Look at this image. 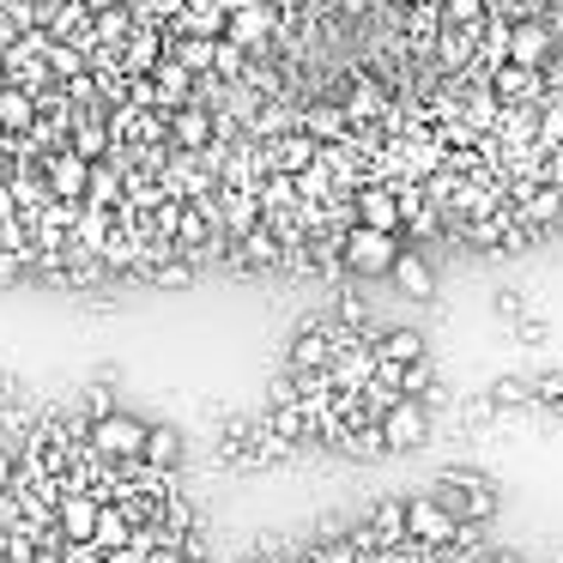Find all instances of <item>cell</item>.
Segmentation results:
<instances>
[{
  "instance_id": "cell-7",
  "label": "cell",
  "mask_w": 563,
  "mask_h": 563,
  "mask_svg": "<svg viewBox=\"0 0 563 563\" xmlns=\"http://www.w3.org/2000/svg\"><path fill=\"white\" fill-rule=\"evenodd\" d=\"M98 521H103V503L91 497V490H62L55 527H62L67 545H91V539H98Z\"/></svg>"
},
{
  "instance_id": "cell-25",
  "label": "cell",
  "mask_w": 563,
  "mask_h": 563,
  "mask_svg": "<svg viewBox=\"0 0 563 563\" xmlns=\"http://www.w3.org/2000/svg\"><path fill=\"white\" fill-rule=\"evenodd\" d=\"M7 551H13V527H0V563H7Z\"/></svg>"
},
{
  "instance_id": "cell-19",
  "label": "cell",
  "mask_w": 563,
  "mask_h": 563,
  "mask_svg": "<svg viewBox=\"0 0 563 563\" xmlns=\"http://www.w3.org/2000/svg\"><path fill=\"white\" fill-rule=\"evenodd\" d=\"M134 533H140V527L128 521V509H103V521H98V545L110 551V558H115V551L134 545Z\"/></svg>"
},
{
  "instance_id": "cell-24",
  "label": "cell",
  "mask_w": 563,
  "mask_h": 563,
  "mask_svg": "<svg viewBox=\"0 0 563 563\" xmlns=\"http://www.w3.org/2000/svg\"><path fill=\"white\" fill-rule=\"evenodd\" d=\"M110 563H152V558H146V551H134V545H128V551H115Z\"/></svg>"
},
{
  "instance_id": "cell-1",
  "label": "cell",
  "mask_w": 563,
  "mask_h": 563,
  "mask_svg": "<svg viewBox=\"0 0 563 563\" xmlns=\"http://www.w3.org/2000/svg\"><path fill=\"white\" fill-rule=\"evenodd\" d=\"M430 497H437L461 527H485L490 515H497L503 490H497V478L478 473V466H442L437 485H430Z\"/></svg>"
},
{
  "instance_id": "cell-3",
  "label": "cell",
  "mask_w": 563,
  "mask_h": 563,
  "mask_svg": "<svg viewBox=\"0 0 563 563\" xmlns=\"http://www.w3.org/2000/svg\"><path fill=\"white\" fill-rule=\"evenodd\" d=\"M406 539H412V545H424V551H454V545H466V539H473V527H461L424 490V497H406Z\"/></svg>"
},
{
  "instance_id": "cell-8",
  "label": "cell",
  "mask_w": 563,
  "mask_h": 563,
  "mask_svg": "<svg viewBox=\"0 0 563 563\" xmlns=\"http://www.w3.org/2000/svg\"><path fill=\"white\" fill-rule=\"evenodd\" d=\"M382 437H388V449H424L430 442V406L424 400H394L388 412H382Z\"/></svg>"
},
{
  "instance_id": "cell-4",
  "label": "cell",
  "mask_w": 563,
  "mask_h": 563,
  "mask_svg": "<svg viewBox=\"0 0 563 563\" xmlns=\"http://www.w3.org/2000/svg\"><path fill=\"white\" fill-rule=\"evenodd\" d=\"M340 321L328 316H303L291 328V352H285V369L291 376H316V369H333V352H340Z\"/></svg>"
},
{
  "instance_id": "cell-14",
  "label": "cell",
  "mask_w": 563,
  "mask_h": 563,
  "mask_svg": "<svg viewBox=\"0 0 563 563\" xmlns=\"http://www.w3.org/2000/svg\"><path fill=\"white\" fill-rule=\"evenodd\" d=\"M37 122H43L37 91H25V86H0V128H7V134H31Z\"/></svg>"
},
{
  "instance_id": "cell-13",
  "label": "cell",
  "mask_w": 563,
  "mask_h": 563,
  "mask_svg": "<svg viewBox=\"0 0 563 563\" xmlns=\"http://www.w3.org/2000/svg\"><path fill=\"white\" fill-rule=\"evenodd\" d=\"M231 261L236 267H279V261H291V243H285L273 224H261L255 236H243V243L231 249Z\"/></svg>"
},
{
  "instance_id": "cell-2",
  "label": "cell",
  "mask_w": 563,
  "mask_h": 563,
  "mask_svg": "<svg viewBox=\"0 0 563 563\" xmlns=\"http://www.w3.org/2000/svg\"><path fill=\"white\" fill-rule=\"evenodd\" d=\"M146 437H152L146 418L110 412V418H98V430H91V454H98L103 466H140L146 461Z\"/></svg>"
},
{
  "instance_id": "cell-18",
  "label": "cell",
  "mask_w": 563,
  "mask_h": 563,
  "mask_svg": "<svg viewBox=\"0 0 563 563\" xmlns=\"http://www.w3.org/2000/svg\"><path fill=\"white\" fill-rule=\"evenodd\" d=\"M485 394L497 400V412H503V406H539V382L533 376H497Z\"/></svg>"
},
{
  "instance_id": "cell-16",
  "label": "cell",
  "mask_w": 563,
  "mask_h": 563,
  "mask_svg": "<svg viewBox=\"0 0 563 563\" xmlns=\"http://www.w3.org/2000/svg\"><path fill=\"white\" fill-rule=\"evenodd\" d=\"M394 285H400L406 297H418V303H424V297H437V267H430L418 249H406V255L394 261Z\"/></svg>"
},
{
  "instance_id": "cell-22",
  "label": "cell",
  "mask_w": 563,
  "mask_h": 563,
  "mask_svg": "<svg viewBox=\"0 0 563 563\" xmlns=\"http://www.w3.org/2000/svg\"><path fill=\"white\" fill-rule=\"evenodd\" d=\"M521 291H515V285H503V291H497V316H521Z\"/></svg>"
},
{
  "instance_id": "cell-12",
  "label": "cell",
  "mask_w": 563,
  "mask_h": 563,
  "mask_svg": "<svg viewBox=\"0 0 563 563\" xmlns=\"http://www.w3.org/2000/svg\"><path fill=\"white\" fill-rule=\"evenodd\" d=\"M490 79V91H497V98L503 103H539V98H545V74H533V67H497V74H485Z\"/></svg>"
},
{
  "instance_id": "cell-5",
  "label": "cell",
  "mask_w": 563,
  "mask_h": 563,
  "mask_svg": "<svg viewBox=\"0 0 563 563\" xmlns=\"http://www.w3.org/2000/svg\"><path fill=\"white\" fill-rule=\"evenodd\" d=\"M400 255H406V243H400V236L369 231V224H352V231L340 236V261L357 273V279H382V273L394 279V261H400Z\"/></svg>"
},
{
  "instance_id": "cell-10",
  "label": "cell",
  "mask_w": 563,
  "mask_h": 563,
  "mask_svg": "<svg viewBox=\"0 0 563 563\" xmlns=\"http://www.w3.org/2000/svg\"><path fill=\"white\" fill-rule=\"evenodd\" d=\"M219 454L236 466H261V418H249V412L219 418Z\"/></svg>"
},
{
  "instance_id": "cell-21",
  "label": "cell",
  "mask_w": 563,
  "mask_h": 563,
  "mask_svg": "<svg viewBox=\"0 0 563 563\" xmlns=\"http://www.w3.org/2000/svg\"><path fill=\"white\" fill-rule=\"evenodd\" d=\"M25 267H31V255H7V249H0V285H13Z\"/></svg>"
},
{
  "instance_id": "cell-20",
  "label": "cell",
  "mask_w": 563,
  "mask_h": 563,
  "mask_svg": "<svg viewBox=\"0 0 563 563\" xmlns=\"http://www.w3.org/2000/svg\"><path fill=\"white\" fill-rule=\"evenodd\" d=\"M13 219H25V207H19L13 183H7V176H0V224H13Z\"/></svg>"
},
{
  "instance_id": "cell-23",
  "label": "cell",
  "mask_w": 563,
  "mask_h": 563,
  "mask_svg": "<svg viewBox=\"0 0 563 563\" xmlns=\"http://www.w3.org/2000/svg\"><path fill=\"white\" fill-rule=\"evenodd\" d=\"M545 86L563 98V43H558V55H551V67H545Z\"/></svg>"
},
{
  "instance_id": "cell-9",
  "label": "cell",
  "mask_w": 563,
  "mask_h": 563,
  "mask_svg": "<svg viewBox=\"0 0 563 563\" xmlns=\"http://www.w3.org/2000/svg\"><path fill=\"white\" fill-rule=\"evenodd\" d=\"M43 176H49L55 200H74V207H86V195H91V164L79 158L74 146L49 152V158H43Z\"/></svg>"
},
{
  "instance_id": "cell-11",
  "label": "cell",
  "mask_w": 563,
  "mask_h": 563,
  "mask_svg": "<svg viewBox=\"0 0 563 563\" xmlns=\"http://www.w3.org/2000/svg\"><path fill=\"white\" fill-rule=\"evenodd\" d=\"M376 364L382 369H412V364H430V345L418 328H382L376 340Z\"/></svg>"
},
{
  "instance_id": "cell-15",
  "label": "cell",
  "mask_w": 563,
  "mask_h": 563,
  "mask_svg": "<svg viewBox=\"0 0 563 563\" xmlns=\"http://www.w3.org/2000/svg\"><path fill=\"white\" fill-rule=\"evenodd\" d=\"M146 473H183V430L176 424H152V437H146Z\"/></svg>"
},
{
  "instance_id": "cell-6",
  "label": "cell",
  "mask_w": 563,
  "mask_h": 563,
  "mask_svg": "<svg viewBox=\"0 0 563 563\" xmlns=\"http://www.w3.org/2000/svg\"><path fill=\"white\" fill-rule=\"evenodd\" d=\"M352 207H357V224L388 231V236H406V212H400V195H394L388 176H369V183L352 195Z\"/></svg>"
},
{
  "instance_id": "cell-17",
  "label": "cell",
  "mask_w": 563,
  "mask_h": 563,
  "mask_svg": "<svg viewBox=\"0 0 563 563\" xmlns=\"http://www.w3.org/2000/svg\"><path fill=\"white\" fill-rule=\"evenodd\" d=\"M267 424L279 430V437L291 442V449H303V442H309V437H316V430H321V424H316V412H309L303 400H297V406H279V412H267Z\"/></svg>"
}]
</instances>
